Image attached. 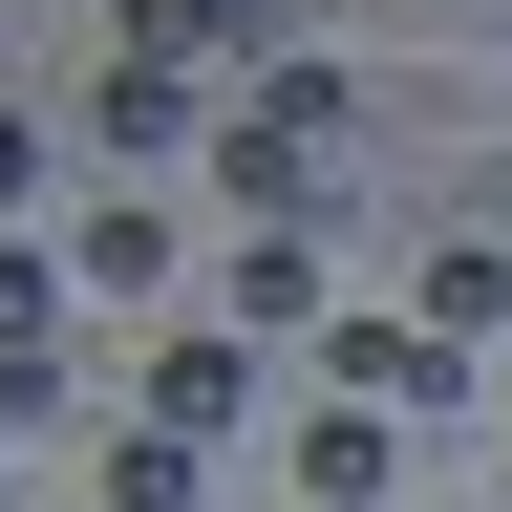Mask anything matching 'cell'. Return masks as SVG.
Wrapping results in <instances>:
<instances>
[{"instance_id":"obj_1","label":"cell","mask_w":512,"mask_h":512,"mask_svg":"<svg viewBox=\"0 0 512 512\" xmlns=\"http://www.w3.org/2000/svg\"><path fill=\"white\" fill-rule=\"evenodd\" d=\"M320 384H342V406H470V342H448V320H320Z\"/></svg>"},{"instance_id":"obj_2","label":"cell","mask_w":512,"mask_h":512,"mask_svg":"<svg viewBox=\"0 0 512 512\" xmlns=\"http://www.w3.org/2000/svg\"><path fill=\"white\" fill-rule=\"evenodd\" d=\"M214 171L256 192V235H299V214H342V171H320V128H278V107H235V128H214Z\"/></svg>"},{"instance_id":"obj_3","label":"cell","mask_w":512,"mask_h":512,"mask_svg":"<svg viewBox=\"0 0 512 512\" xmlns=\"http://www.w3.org/2000/svg\"><path fill=\"white\" fill-rule=\"evenodd\" d=\"M64 299H86V278H64L43 235H0V406H43V384H64Z\"/></svg>"},{"instance_id":"obj_4","label":"cell","mask_w":512,"mask_h":512,"mask_svg":"<svg viewBox=\"0 0 512 512\" xmlns=\"http://www.w3.org/2000/svg\"><path fill=\"white\" fill-rule=\"evenodd\" d=\"M86 128H107L128 171H171L192 128H214V86H192V64H128V43H107V86H86Z\"/></svg>"},{"instance_id":"obj_5","label":"cell","mask_w":512,"mask_h":512,"mask_svg":"<svg viewBox=\"0 0 512 512\" xmlns=\"http://www.w3.org/2000/svg\"><path fill=\"white\" fill-rule=\"evenodd\" d=\"M384 470H406V448H384V406H342V384H320V406H299V512H384Z\"/></svg>"},{"instance_id":"obj_6","label":"cell","mask_w":512,"mask_h":512,"mask_svg":"<svg viewBox=\"0 0 512 512\" xmlns=\"http://www.w3.org/2000/svg\"><path fill=\"white\" fill-rule=\"evenodd\" d=\"M107 43H128V64H192V86H214V64H256V0H107Z\"/></svg>"},{"instance_id":"obj_7","label":"cell","mask_w":512,"mask_h":512,"mask_svg":"<svg viewBox=\"0 0 512 512\" xmlns=\"http://www.w3.org/2000/svg\"><path fill=\"white\" fill-rule=\"evenodd\" d=\"M235 406H256V342H150V427L171 448H214Z\"/></svg>"},{"instance_id":"obj_8","label":"cell","mask_w":512,"mask_h":512,"mask_svg":"<svg viewBox=\"0 0 512 512\" xmlns=\"http://www.w3.org/2000/svg\"><path fill=\"white\" fill-rule=\"evenodd\" d=\"M64 278H86V299H171V214H150V192H107V214L64 235Z\"/></svg>"},{"instance_id":"obj_9","label":"cell","mask_w":512,"mask_h":512,"mask_svg":"<svg viewBox=\"0 0 512 512\" xmlns=\"http://www.w3.org/2000/svg\"><path fill=\"white\" fill-rule=\"evenodd\" d=\"M235 342H320V235H256L235 256Z\"/></svg>"},{"instance_id":"obj_10","label":"cell","mask_w":512,"mask_h":512,"mask_svg":"<svg viewBox=\"0 0 512 512\" xmlns=\"http://www.w3.org/2000/svg\"><path fill=\"white\" fill-rule=\"evenodd\" d=\"M406 320H448V342H512V235H448Z\"/></svg>"},{"instance_id":"obj_11","label":"cell","mask_w":512,"mask_h":512,"mask_svg":"<svg viewBox=\"0 0 512 512\" xmlns=\"http://www.w3.org/2000/svg\"><path fill=\"white\" fill-rule=\"evenodd\" d=\"M192 470H214V448H171V427H128V448H107V512H192Z\"/></svg>"},{"instance_id":"obj_12","label":"cell","mask_w":512,"mask_h":512,"mask_svg":"<svg viewBox=\"0 0 512 512\" xmlns=\"http://www.w3.org/2000/svg\"><path fill=\"white\" fill-rule=\"evenodd\" d=\"M22 192H43V128H22V107H0V235H22Z\"/></svg>"},{"instance_id":"obj_13","label":"cell","mask_w":512,"mask_h":512,"mask_svg":"<svg viewBox=\"0 0 512 512\" xmlns=\"http://www.w3.org/2000/svg\"><path fill=\"white\" fill-rule=\"evenodd\" d=\"M0 427H22V406H0Z\"/></svg>"}]
</instances>
